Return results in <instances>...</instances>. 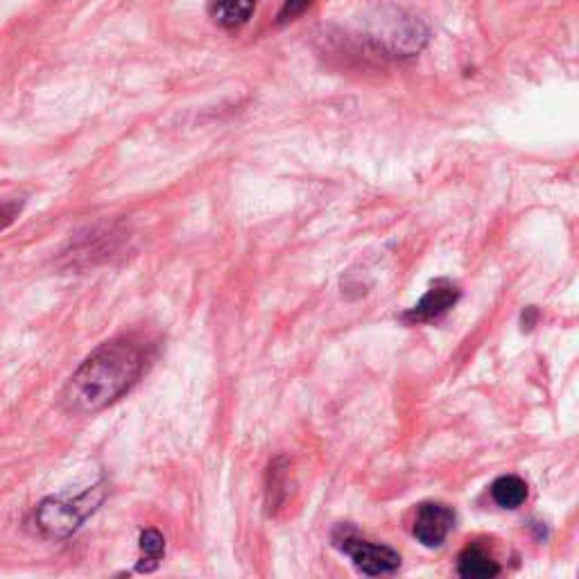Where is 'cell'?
I'll return each mask as SVG.
<instances>
[{"label": "cell", "instance_id": "3957f363", "mask_svg": "<svg viewBox=\"0 0 579 579\" xmlns=\"http://www.w3.org/2000/svg\"><path fill=\"white\" fill-rule=\"evenodd\" d=\"M335 546L340 548L344 555H349L353 566H356L362 575L367 577H378V575H392L401 566V555L390 546H383V543H371L356 537L353 532H347L344 527H340L333 534Z\"/></svg>", "mask_w": 579, "mask_h": 579}, {"label": "cell", "instance_id": "277c9868", "mask_svg": "<svg viewBox=\"0 0 579 579\" xmlns=\"http://www.w3.org/2000/svg\"><path fill=\"white\" fill-rule=\"evenodd\" d=\"M455 527V512L444 503H423L414 516L412 534L421 546L439 548Z\"/></svg>", "mask_w": 579, "mask_h": 579}, {"label": "cell", "instance_id": "6da1fadb", "mask_svg": "<svg viewBox=\"0 0 579 579\" xmlns=\"http://www.w3.org/2000/svg\"><path fill=\"white\" fill-rule=\"evenodd\" d=\"M143 365V351L125 337L102 344L68 380L62 394L64 408L73 414H93L109 408L132 390Z\"/></svg>", "mask_w": 579, "mask_h": 579}, {"label": "cell", "instance_id": "9c48e42d", "mask_svg": "<svg viewBox=\"0 0 579 579\" xmlns=\"http://www.w3.org/2000/svg\"><path fill=\"white\" fill-rule=\"evenodd\" d=\"M166 555V541H163L157 530H145L141 534V561H138V570L141 573H150L159 566V561Z\"/></svg>", "mask_w": 579, "mask_h": 579}, {"label": "cell", "instance_id": "5b68a950", "mask_svg": "<svg viewBox=\"0 0 579 579\" xmlns=\"http://www.w3.org/2000/svg\"><path fill=\"white\" fill-rule=\"evenodd\" d=\"M462 292L453 281L439 279L430 285V290L421 297V301L414 308H410L408 313L403 315V319L408 324H426L435 322V319L444 317L448 310H451L457 301H460Z\"/></svg>", "mask_w": 579, "mask_h": 579}, {"label": "cell", "instance_id": "7a4b0ae2", "mask_svg": "<svg viewBox=\"0 0 579 579\" xmlns=\"http://www.w3.org/2000/svg\"><path fill=\"white\" fill-rule=\"evenodd\" d=\"M105 500V485H98L75 500L48 498L37 507L34 521L39 530L50 539H66L84 523L86 516H91L95 509Z\"/></svg>", "mask_w": 579, "mask_h": 579}, {"label": "cell", "instance_id": "8992f818", "mask_svg": "<svg viewBox=\"0 0 579 579\" xmlns=\"http://www.w3.org/2000/svg\"><path fill=\"white\" fill-rule=\"evenodd\" d=\"M256 7V0H211V19L222 28L233 30L249 21Z\"/></svg>", "mask_w": 579, "mask_h": 579}, {"label": "cell", "instance_id": "52a82bcc", "mask_svg": "<svg viewBox=\"0 0 579 579\" xmlns=\"http://www.w3.org/2000/svg\"><path fill=\"white\" fill-rule=\"evenodd\" d=\"M457 573L469 579L471 577L489 579L500 573V566H498V561L491 555H487V552L480 546H469V548H464L460 561H457Z\"/></svg>", "mask_w": 579, "mask_h": 579}, {"label": "cell", "instance_id": "ba28073f", "mask_svg": "<svg viewBox=\"0 0 579 579\" xmlns=\"http://www.w3.org/2000/svg\"><path fill=\"white\" fill-rule=\"evenodd\" d=\"M491 498L503 509H518L527 500V485L518 475H503L491 485Z\"/></svg>", "mask_w": 579, "mask_h": 579}, {"label": "cell", "instance_id": "30bf717a", "mask_svg": "<svg viewBox=\"0 0 579 579\" xmlns=\"http://www.w3.org/2000/svg\"><path fill=\"white\" fill-rule=\"evenodd\" d=\"M313 3V0H285L283 7H281V14H279V21L281 23H288L292 19H297L299 14H304L308 10V5Z\"/></svg>", "mask_w": 579, "mask_h": 579}]
</instances>
